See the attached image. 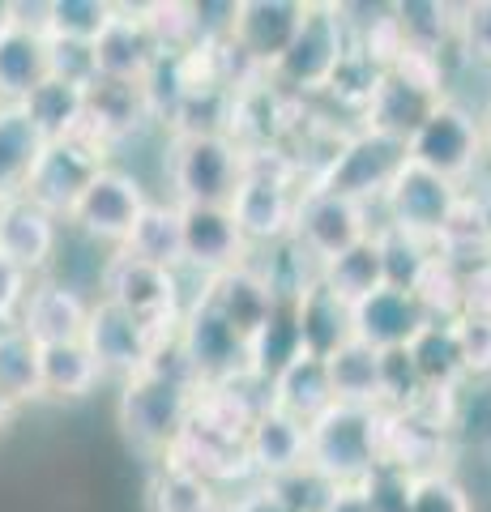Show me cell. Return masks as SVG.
<instances>
[{"label": "cell", "instance_id": "obj_1", "mask_svg": "<svg viewBox=\"0 0 491 512\" xmlns=\"http://www.w3.org/2000/svg\"><path fill=\"white\" fill-rule=\"evenodd\" d=\"M193 397H197V389H184V384H171L150 372L124 380L120 397H116L120 436L129 440L141 457H154L158 466H163V461L176 453V444L184 440L188 423H193Z\"/></svg>", "mask_w": 491, "mask_h": 512}, {"label": "cell", "instance_id": "obj_2", "mask_svg": "<svg viewBox=\"0 0 491 512\" xmlns=\"http://www.w3.org/2000/svg\"><path fill=\"white\" fill-rule=\"evenodd\" d=\"M380 427L385 410L334 402L321 419L308 423V461L338 487L368 483L380 466Z\"/></svg>", "mask_w": 491, "mask_h": 512}, {"label": "cell", "instance_id": "obj_3", "mask_svg": "<svg viewBox=\"0 0 491 512\" xmlns=\"http://www.w3.org/2000/svg\"><path fill=\"white\" fill-rule=\"evenodd\" d=\"M248 175V154L231 133L171 137L167 180L176 205H231Z\"/></svg>", "mask_w": 491, "mask_h": 512}, {"label": "cell", "instance_id": "obj_4", "mask_svg": "<svg viewBox=\"0 0 491 512\" xmlns=\"http://www.w3.org/2000/svg\"><path fill=\"white\" fill-rule=\"evenodd\" d=\"M410 163L436 171L440 180L466 188L487 163V120L466 103L445 99L410 137Z\"/></svg>", "mask_w": 491, "mask_h": 512}, {"label": "cell", "instance_id": "obj_5", "mask_svg": "<svg viewBox=\"0 0 491 512\" xmlns=\"http://www.w3.org/2000/svg\"><path fill=\"white\" fill-rule=\"evenodd\" d=\"M406 163H410L406 141L372 133V128H351V137L329 158V167L316 175V188H329L338 197H351L372 210V205L389 197V188L406 171Z\"/></svg>", "mask_w": 491, "mask_h": 512}, {"label": "cell", "instance_id": "obj_6", "mask_svg": "<svg viewBox=\"0 0 491 512\" xmlns=\"http://www.w3.org/2000/svg\"><path fill=\"white\" fill-rule=\"evenodd\" d=\"M351 47H355V35L342 18V5H312L308 0V18L299 26L291 52L282 56V64L269 77L287 94H295V99L325 94Z\"/></svg>", "mask_w": 491, "mask_h": 512}, {"label": "cell", "instance_id": "obj_7", "mask_svg": "<svg viewBox=\"0 0 491 512\" xmlns=\"http://www.w3.org/2000/svg\"><path fill=\"white\" fill-rule=\"evenodd\" d=\"M99 299L133 312L137 320H146L154 333H176L184 320V308H188L184 291H180V274L158 269L150 261H137L129 252H112L103 261Z\"/></svg>", "mask_w": 491, "mask_h": 512}, {"label": "cell", "instance_id": "obj_8", "mask_svg": "<svg viewBox=\"0 0 491 512\" xmlns=\"http://www.w3.org/2000/svg\"><path fill=\"white\" fill-rule=\"evenodd\" d=\"M176 338H180L184 355H188V363H193V372H197L201 384H235V380L252 376L248 338L201 291L188 299Z\"/></svg>", "mask_w": 491, "mask_h": 512}, {"label": "cell", "instance_id": "obj_9", "mask_svg": "<svg viewBox=\"0 0 491 512\" xmlns=\"http://www.w3.org/2000/svg\"><path fill=\"white\" fill-rule=\"evenodd\" d=\"M112 167L107 163V146H99L90 133L69 137V141H52L43 150L35 175L22 197H30L35 205H43L47 214H56L60 222H69L73 205L86 197V188L99 180V175Z\"/></svg>", "mask_w": 491, "mask_h": 512}, {"label": "cell", "instance_id": "obj_10", "mask_svg": "<svg viewBox=\"0 0 491 512\" xmlns=\"http://www.w3.org/2000/svg\"><path fill=\"white\" fill-rule=\"evenodd\" d=\"M150 210V192L137 175L120 171V167H107L99 180L86 188V197L73 205L69 214V227L77 235H86L90 244H107V248H124L129 244L133 227L141 222V214Z\"/></svg>", "mask_w": 491, "mask_h": 512}, {"label": "cell", "instance_id": "obj_11", "mask_svg": "<svg viewBox=\"0 0 491 512\" xmlns=\"http://www.w3.org/2000/svg\"><path fill=\"white\" fill-rule=\"evenodd\" d=\"M462 197H466V188L440 180V175L427 171V167L406 163V171L398 175V180H393L389 197L380 201V210H385V222H376V227H398V231H406V235L436 244V239L445 235V227L453 222Z\"/></svg>", "mask_w": 491, "mask_h": 512}, {"label": "cell", "instance_id": "obj_12", "mask_svg": "<svg viewBox=\"0 0 491 512\" xmlns=\"http://www.w3.org/2000/svg\"><path fill=\"white\" fill-rule=\"evenodd\" d=\"M368 235H376L368 205H359L351 197H338V192L316 188V184H308L304 192H299L291 239H299L321 265H329L342 252H351Z\"/></svg>", "mask_w": 491, "mask_h": 512}, {"label": "cell", "instance_id": "obj_13", "mask_svg": "<svg viewBox=\"0 0 491 512\" xmlns=\"http://www.w3.org/2000/svg\"><path fill=\"white\" fill-rule=\"evenodd\" d=\"M163 333H154L146 320H137L133 312L116 308L107 299H94L90 308V325H86V350L94 355L103 376H116L120 384L146 372V363L154 355V346Z\"/></svg>", "mask_w": 491, "mask_h": 512}, {"label": "cell", "instance_id": "obj_14", "mask_svg": "<svg viewBox=\"0 0 491 512\" xmlns=\"http://www.w3.org/2000/svg\"><path fill=\"white\" fill-rule=\"evenodd\" d=\"M308 18V0H240L231 26V43L257 73H274L291 52L299 26Z\"/></svg>", "mask_w": 491, "mask_h": 512}, {"label": "cell", "instance_id": "obj_15", "mask_svg": "<svg viewBox=\"0 0 491 512\" xmlns=\"http://www.w3.org/2000/svg\"><path fill=\"white\" fill-rule=\"evenodd\" d=\"M184 210V261L197 269L201 282L231 274V269L248 265L252 244L240 231L231 205H180Z\"/></svg>", "mask_w": 491, "mask_h": 512}, {"label": "cell", "instance_id": "obj_16", "mask_svg": "<svg viewBox=\"0 0 491 512\" xmlns=\"http://www.w3.org/2000/svg\"><path fill=\"white\" fill-rule=\"evenodd\" d=\"M158 124L146 82H112V77H94L86 90V133L99 146H120L137 133Z\"/></svg>", "mask_w": 491, "mask_h": 512}, {"label": "cell", "instance_id": "obj_17", "mask_svg": "<svg viewBox=\"0 0 491 512\" xmlns=\"http://www.w3.org/2000/svg\"><path fill=\"white\" fill-rule=\"evenodd\" d=\"M158 60H163V47H158L146 18H141V5H120L116 22L94 43V69H99V77H112V82H150Z\"/></svg>", "mask_w": 491, "mask_h": 512}, {"label": "cell", "instance_id": "obj_18", "mask_svg": "<svg viewBox=\"0 0 491 512\" xmlns=\"http://www.w3.org/2000/svg\"><path fill=\"white\" fill-rule=\"evenodd\" d=\"M90 308L94 303L77 291V286L60 282V278H39L35 291H30V299H26L18 325L39 346H69V342L86 338Z\"/></svg>", "mask_w": 491, "mask_h": 512}, {"label": "cell", "instance_id": "obj_19", "mask_svg": "<svg viewBox=\"0 0 491 512\" xmlns=\"http://www.w3.org/2000/svg\"><path fill=\"white\" fill-rule=\"evenodd\" d=\"M248 466L257 474V483H274V478L308 466V423H299L295 414L278 406H261L257 423L248 431Z\"/></svg>", "mask_w": 491, "mask_h": 512}, {"label": "cell", "instance_id": "obj_20", "mask_svg": "<svg viewBox=\"0 0 491 512\" xmlns=\"http://www.w3.org/2000/svg\"><path fill=\"white\" fill-rule=\"evenodd\" d=\"M427 325H432V320L419 308V299L402 291V286H385V291H376L372 299L355 303V338L376 346L380 355L410 350V342H415Z\"/></svg>", "mask_w": 491, "mask_h": 512}, {"label": "cell", "instance_id": "obj_21", "mask_svg": "<svg viewBox=\"0 0 491 512\" xmlns=\"http://www.w3.org/2000/svg\"><path fill=\"white\" fill-rule=\"evenodd\" d=\"M60 248V218L47 214L30 197H9L0 214V252L18 261L30 278L47 274L52 256Z\"/></svg>", "mask_w": 491, "mask_h": 512}, {"label": "cell", "instance_id": "obj_22", "mask_svg": "<svg viewBox=\"0 0 491 512\" xmlns=\"http://www.w3.org/2000/svg\"><path fill=\"white\" fill-rule=\"evenodd\" d=\"M248 384H261V380L248 376V380H235V384H201L197 397H193V423L188 427H197L201 436L223 440L231 448H244L248 431H252V423H257V414L265 406V397L244 393Z\"/></svg>", "mask_w": 491, "mask_h": 512}, {"label": "cell", "instance_id": "obj_23", "mask_svg": "<svg viewBox=\"0 0 491 512\" xmlns=\"http://www.w3.org/2000/svg\"><path fill=\"white\" fill-rule=\"evenodd\" d=\"M201 295L210 299L214 308L223 312L248 342L265 329V320L274 316V308L282 303L252 265H240V269H231V274H218V278H205L201 282Z\"/></svg>", "mask_w": 491, "mask_h": 512}, {"label": "cell", "instance_id": "obj_24", "mask_svg": "<svg viewBox=\"0 0 491 512\" xmlns=\"http://www.w3.org/2000/svg\"><path fill=\"white\" fill-rule=\"evenodd\" d=\"M325 367H329L334 402L380 410V402H385V355H380L376 346L351 338L325 359Z\"/></svg>", "mask_w": 491, "mask_h": 512}, {"label": "cell", "instance_id": "obj_25", "mask_svg": "<svg viewBox=\"0 0 491 512\" xmlns=\"http://www.w3.org/2000/svg\"><path fill=\"white\" fill-rule=\"evenodd\" d=\"M445 103V99H432V94H423L419 86L402 82L398 73H385V82H380L372 107L363 111L359 128H372V133H385V137H398L410 146V137L419 133L427 124V116Z\"/></svg>", "mask_w": 491, "mask_h": 512}, {"label": "cell", "instance_id": "obj_26", "mask_svg": "<svg viewBox=\"0 0 491 512\" xmlns=\"http://www.w3.org/2000/svg\"><path fill=\"white\" fill-rule=\"evenodd\" d=\"M295 316H299V333H304V350L316 359H329L338 346L355 338V308L338 299L325 282L308 286L295 299Z\"/></svg>", "mask_w": 491, "mask_h": 512}, {"label": "cell", "instance_id": "obj_27", "mask_svg": "<svg viewBox=\"0 0 491 512\" xmlns=\"http://www.w3.org/2000/svg\"><path fill=\"white\" fill-rule=\"evenodd\" d=\"M47 141L18 103H0V197H22Z\"/></svg>", "mask_w": 491, "mask_h": 512}, {"label": "cell", "instance_id": "obj_28", "mask_svg": "<svg viewBox=\"0 0 491 512\" xmlns=\"http://www.w3.org/2000/svg\"><path fill=\"white\" fill-rule=\"evenodd\" d=\"M265 397H269V406L295 414L299 423L321 419V414L334 406V389H329V367H325V359L299 355L291 367H282V372L269 380Z\"/></svg>", "mask_w": 491, "mask_h": 512}, {"label": "cell", "instance_id": "obj_29", "mask_svg": "<svg viewBox=\"0 0 491 512\" xmlns=\"http://www.w3.org/2000/svg\"><path fill=\"white\" fill-rule=\"evenodd\" d=\"M52 77V43L13 26L0 39V103H26Z\"/></svg>", "mask_w": 491, "mask_h": 512}, {"label": "cell", "instance_id": "obj_30", "mask_svg": "<svg viewBox=\"0 0 491 512\" xmlns=\"http://www.w3.org/2000/svg\"><path fill=\"white\" fill-rule=\"evenodd\" d=\"M120 252L137 256V261H150L158 269H171V274L188 269V261H184V210L176 201H150V210L141 214L129 244Z\"/></svg>", "mask_w": 491, "mask_h": 512}, {"label": "cell", "instance_id": "obj_31", "mask_svg": "<svg viewBox=\"0 0 491 512\" xmlns=\"http://www.w3.org/2000/svg\"><path fill=\"white\" fill-rule=\"evenodd\" d=\"M321 282L338 299L351 303V308H355V303H363V299H372L376 291H385V286H389V269H385V248H380V235H368L351 252H342L329 265H321Z\"/></svg>", "mask_w": 491, "mask_h": 512}, {"label": "cell", "instance_id": "obj_32", "mask_svg": "<svg viewBox=\"0 0 491 512\" xmlns=\"http://www.w3.org/2000/svg\"><path fill=\"white\" fill-rule=\"evenodd\" d=\"M18 107L30 116V124L43 133L47 146H52V141H69V137L86 133V90L60 82V77H47V82Z\"/></svg>", "mask_w": 491, "mask_h": 512}, {"label": "cell", "instance_id": "obj_33", "mask_svg": "<svg viewBox=\"0 0 491 512\" xmlns=\"http://www.w3.org/2000/svg\"><path fill=\"white\" fill-rule=\"evenodd\" d=\"M99 363L86 350V342L69 346H43V397L47 402H82L99 389Z\"/></svg>", "mask_w": 491, "mask_h": 512}, {"label": "cell", "instance_id": "obj_34", "mask_svg": "<svg viewBox=\"0 0 491 512\" xmlns=\"http://www.w3.org/2000/svg\"><path fill=\"white\" fill-rule=\"evenodd\" d=\"M304 350V333H299V316H295V303H278L274 316L265 320V329L248 342V359H252V376L261 384L274 380L282 367H291Z\"/></svg>", "mask_w": 491, "mask_h": 512}, {"label": "cell", "instance_id": "obj_35", "mask_svg": "<svg viewBox=\"0 0 491 512\" xmlns=\"http://www.w3.org/2000/svg\"><path fill=\"white\" fill-rule=\"evenodd\" d=\"M0 389L18 406L43 397V346L22 325L0 329Z\"/></svg>", "mask_w": 491, "mask_h": 512}, {"label": "cell", "instance_id": "obj_36", "mask_svg": "<svg viewBox=\"0 0 491 512\" xmlns=\"http://www.w3.org/2000/svg\"><path fill=\"white\" fill-rule=\"evenodd\" d=\"M410 359H415L419 376L427 389H462L466 367H462V350H457V333L453 325L432 320L415 342H410Z\"/></svg>", "mask_w": 491, "mask_h": 512}, {"label": "cell", "instance_id": "obj_37", "mask_svg": "<svg viewBox=\"0 0 491 512\" xmlns=\"http://www.w3.org/2000/svg\"><path fill=\"white\" fill-rule=\"evenodd\" d=\"M223 504L227 500L214 483L171 466V461H163L150 478V512H218Z\"/></svg>", "mask_w": 491, "mask_h": 512}, {"label": "cell", "instance_id": "obj_38", "mask_svg": "<svg viewBox=\"0 0 491 512\" xmlns=\"http://www.w3.org/2000/svg\"><path fill=\"white\" fill-rule=\"evenodd\" d=\"M419 299V308L427 312V320H440V325H453L457 316L466 312V269L445 261V256H432L427 261V269L419 274L415 291H410Z\"/></svg>", "mask_w": 491, "mask_h": 512}, {"label": "cell", "instance_id": "obj_39", "mask_svg": "<svg viewBox=\"0 0 491 512\" xmlns=\"http://www.w3.org/2000/svg\"><path fill=\"white\" fill-rule=\"evenodd\" d=\"M116 13H120V5H112V0H52V13H47V39L94 47L103 39V30L116 22Z\"/></svg>", "mask_w": 491, "mask_h": 512}, {"label": "cell", "instance_id": "obj_40", "mask_svg": "<svg viewBox=\"0 0 491 512\" xmlns=\"http://www.w3.org/2000/svg\"><path fill=\"white\" fill-rule=\"evenodd\" d=\"M141 18L163 47V56H188L205 43L197 5H188V0H150V5H141Z\"/></svg>", "mask_w": 491, "mask_h": 512}, {"label": "cell", "instance_id": "obj_41", "mask_svg": "<svg viewBox=\"0 0 491 512\" xmlns=\"http://www.w3.org/2000/svg\"><path fill=\"white\" fill-rule=\"evenodd\" d=\"M385 73H389V69H380V64H376L368 52H359V47H351V52H346V60L338 64L334 82H329L325 99H334L342 111H351V116H355V128H359L363 111L372 107L380 82H385Z\"/></svg>", "mask_w": 491, "mask_h": 512}, {"label": "cell", "instance_id": "obj_42", "mask_svg": "<svg viewBox=\"0 0 491 512\" xmlns=\"http://www.w3.org/2000/svg\"><path fill=\"white\" fill-rule=\"evenodd\" d=\"M380 248H385V269H389V286H402V291H415L419 274L427 269V261L436 256V244L415 239L398 227H376Z\"/></svg>", "mask_w": 491, "mask_h": 512}, {"label": "cell", "instance_id": "obj_43", "mask_svg": "<svg viewBox=\"0 0 491 512\" xmlns=\"http://www.w3.org/2000/svg\"><path fill=\"white\" fill-rule=\"evenodd\" d=\"M265 487L274 491L291 512H329V504H334L338 491H342L334 478H325L312 461L308 466H299V470H291V474L274 478V483H265Z\"/></svg>", "mask_w": 491, "mask_h": 512}, {"label": "cell", "instance_id": "obj_44", "mask_svg": "<svg viewBox=\"0 0 491 512\" xmlns=\"http://www.w3.org/2000/svg\"><path fill=\"white\" fill-rule=\"evenodd\" d=\"M410 512H474V500L449 470H432L415 478Z\"/></svg>", "mask_w": 491, "mask_h": 512}, {"label": "cell", "instance_id": "obj_45", "mask_svg": "<svg viewBox=\"0 0 491 512\" xmlns=\"http://www.w3.org/2000/svg\"><path fill=\"white\" fill-rule=\"evenodd\" d=\"M453 333H457V350H462L466 380H487L491 376V316H457Z\"/></svg>", "mask_w": 491, "mask_h": 512}, {"label": "cell", "instance_id": "obj_46", "mask_svg": "<svg viewBox=\"0 0 491 512\" xmlns=\"http://www.w3.org/2000/svg\"><path fill=\"white\" fill-rule=\"evenodd\" d=\"M423 376L415 359H410V350H389L385 355V402L380 410H410L423 397Z\"/></svg>", "mask_w": 491, "mask_h": 512}, {"label": "cell", "instance_id": "obj_47", "mask_svg": "<svg viewBox=\"0 0 491 512\" xmlns=\"http://www.w3.org/2000/svg\"><path fill=\"white\" fill-rule=\"evenodd\" d=\"M368 495L372 512H410V495H415V474L398 466H376L368 483H359Z\"/></svg>", "mask_w": 491, "mask_h": 512}, {"label": "cell", "instance_id": "obj_48", "mask_svg": "<svg viewBox=\"0 0 491 512\" xmlns=\"http://www.w3.org/2000/svg\"><path fill=\"white\" fill-rule=\"evenodd\" d=\"M457 52L491 69V0L462 5V18H457Z\"/></svg>", "mask_w": 491, "mask_h": 512}, {"label": "cell", "instance_id": "obj_49", "mask_svg": "<svg viewBox=\"0 0 491 512\" xmlns=\"http://www.w3.org/2000/svg\"><path fill=\"white\" fill-rule=\"evenodd\" d=\"M47 43H52V77H60V82H69V86L90 90V82L99 77V69H94V47L65 43V39H47Z\"/></svg>", "mask_w": 491, "mask_h": 512}, {"label": "cell", "instance_id": "obj_50", "mask_svg": "<svg viewBox=\"0 0 491 512\" xmlns=\"http://www.w3.org/2000/svg\"><path fill=\"white\" fill-rule=\"evenodd\" d=\"M30 291H35V278H30L18 261H9V256L0 252V329L22 320Z\"/></svg>", "mask_w": 491, "mask_h": 512}, {"label": "cell", "instance_id": "obj_51", "mask_svg": "<svg viewBox=\"0 0 491 512\" xmlns=\"http://www.w3.org/2000/svg\"><path fill=\"white\" fill-rule=\"evenodd\" d=\"M235 512H291L287 504H282L278 500V495L274 491H269L265 483H257V487H252V491H244L240 495V500H235Z\"/></svg>", "mask_w": 491, "mask_h": 512}, {"label": "cell", "instance_id": "obj_52", "mask_svg": "<svg viewBox=\"0 0 491 512\" xmlns=\"http://www.w3.org/2000/svg\"><path fill=\"white\" fill-rule=\"evenodd\" d=\"M329 512H372V508H368V495H363V487H342L338 500L329 504Z\"/></svg>", "mask_w": 491, "mask_h": 512}, {"label": "cell", "instance_id": "obj_53", "mask_svg": "<svg viewBox=\"0 0 491 512\" xmlns=\"http://www.w3.org/2000/svg\"><path fill=\"white\" fill-rule=\"evenodd\" d=\"M13 414H18V402H13V397L0 389V431H5L9 423H13Z\"/></svg>", "mask_w": 491, "mask_h": 512}, {"label": "cell", "instance_id": "obj_54", "mask_svg": "<svg viewBox=\"0 0 491 512\" xmlns=\"http://www.w3.org/2000/svg\"><path fill=\"white\" fill-rule=\"evenodd\" d=\"M13 30V0H0V39Z\"/></svg>", "mask_w": 491, "mask_h": 512}, {"label": "cell", "instance_id": "obj_55", "mask_svg": "<svg viewBox=\"0 0 491 512\" xmlns=\"http://www.w3.org/2000/svg\"><path fill=\"white\" fill-rule=\"evenodd\" d=\"M483 120H487V158H491V111H487Z\"/></svg>", "mask_w": 491, "mask_h": 512}, {"label": "cell", "instance_id": "obj_56", "mask_svg": "<svg viewBox=\"0 0 491 512\" xmlns=\"http://www.w3.org/2000/svg\"><path fill=\"white\" fill-rule=\"evenodd\" d=\"M218 512H235V504H223V508H218Z\"/></svg>", "mask_w": 491, "mask_h": 512}, {"label": "cell", "instance_id": "obj_57", "mask_svg": "<svg viewBox=\"0 0 491 512\" xmlns=\"http://www.w3.org/2000/svg\"><path fill=\"white\" fill-rule=\"evenodd\" d=\"M0 214H5V197H0Z\"/></svg>", "mask_w": 491, "mask_h": 512}]
</instances>
